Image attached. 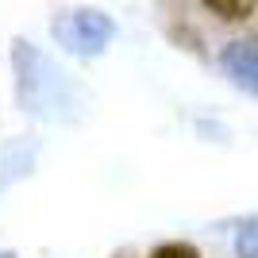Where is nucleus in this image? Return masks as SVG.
I'll list each match as a JSON object with an SVG mask.
<instances>
[{
  "label": "nucleus",
  "mask_w": 258,
  "mask_h": 258,
  "mask_svg": "<svg viewBox=\"0 0 258 258\" xmlns=\"http://www.w3.org/2000/svg\"><path fill=\"white\" fill-rule=\"evenodd\" d=\"M12 74H16V104L27 116L46 119V123H66V127L85 116V93L35 43L27 39L12 43Z\"/></svg>",
  "instance_id": "nucleus-1"
},
{
  "label": "nucleus",
  "mask_w": 258,
  "mask_h": 258,
  "mask_svg": "<svg viewBox=\"0 0 258 258\" xmlns=\"http://www.w3.org/2000/svg\"><path fill=\"white\" fill-rule=\"evenodd\" d=\"M50 35L66 54L97 58V54H104L108 43L116 39V23H112V16L100 12V8H66V12L54 16Z\"/></svg>",
  "instance_id": "nucleus-2"
},
{
  "label": "nucleus",
  "mask_w": 258,
  "mask_h": 258,
  "mask_svg": "<svg viewBox=\"0 0 258 258\" xmlns=\"http://www.w3.org/2000/svg\"><path fill=\"white\" fill-rule=\"evenodd\" d=\"M220 66H224V74L231 77V85H239L243 93L258 97V43L254 39L227 43L224 54H220Z\"/></svg>",
  "instance_id": "nucleus-3"
},
{
  "label": "nucleus",
  "mask_w": 258,
  "mask_h": 258,
  "mask_svg": "<svg viewBox=\"0 0 258 258\" xmlns=\"http://www.w3.org/2000/svg\"><path fill=\"white\" fill-rule=\"evenodd\" d=\"M35 158H39V139H12L0 151V197L8 193L12 185H20L23 177L35 173Z\"/></svg>",
  "instance_id": "nucleus-4"
},
{
  "label": "nucleus",
  "mask_w": 258,
  "mask_h": 258,
  "mask_svg": "<svg viewBox=\"0 0 258 258\" xmlns=\"http://www.w3.org/2000/svg\"><path fill=\"white\" fill-rule=\"evenodd\" d=\"M205 8L212 16L227 23H239V20H250V12H254V0H205Z\"/></svg>",
  "instance_id": "nucleus-5"
},
{
  "label": "nucleus",
  "mask_w": 258,
  "mask_h": 258,
  "mask_svg": "<svg viewBox=\"0 0 258 258\" xmlns=\"http://www.w3.org/2000/svg\"><path fill=\"white\" fill-rule=\"evenodd\" d=\"M235 254H239V258H258V220L239 227V235H235Z\"/></svg>",
  "instance_id": "nucleus-6"
},
{
  "label": "nucleus",
  "mask_w": 258,
  "mask_h": 258,
  "mask_svg": "<svg viewBox=\"0 0 258 258\" xmlns=\"http://www.w3.org/2000/svg\"><path fill=\"white\" fill-rule=\"evenodd\" d=\"M151 258H201V250L193 243H181V239H173V243H162V247L151 250Z\"/></svg>",
  "instance_id": "nucleus-7"
},
{
  "label": "nucleus",
  "mask_w": 258,
  "mask_h": 258,
  "mask_svg": "<svg viewBox=\"0 0 258 258\" xmlns=\"http://www.w3.org/2000/svg\"><path fill=\"white\" fill-rule=\"evenodd\" d=\"M0 258H20V254H16V250H0Z\"/></svg>",
  "instance_id": "nucleus-8"
}]
</instances>
